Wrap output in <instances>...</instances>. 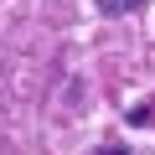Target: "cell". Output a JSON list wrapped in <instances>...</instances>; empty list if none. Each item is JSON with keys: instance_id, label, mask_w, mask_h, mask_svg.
I'll use <instances>...</instances> for the list:
<instances>
[{"instance_id": "obj_1", "label": "cell", "mask_w": 155, "mask_h": 155, "mask_svg": "<svg viewBox=\"0 0 155 155\" xmlns=\"http://www.w3.org/2000/svg\"><path fill=\"white\" fill-rule=\"evenodd\" d=\"M145 0H98V11L104 16H129V11H140Z\"/></svg>"}, {"instance_id": "obj_2", "label": "cell", "mask_w": 155, "mask_h": 155, "mask_svg": "<svg viewBox=\"0 0 155 155\" xmlns=\"http://www.w3.org/2000/svg\"><path fill=\"white\" fill-rule=\"evenodd\" d=\"M93 155H124V150H119V145H104V150H93Z\"/></svg>"}]
</instances>
